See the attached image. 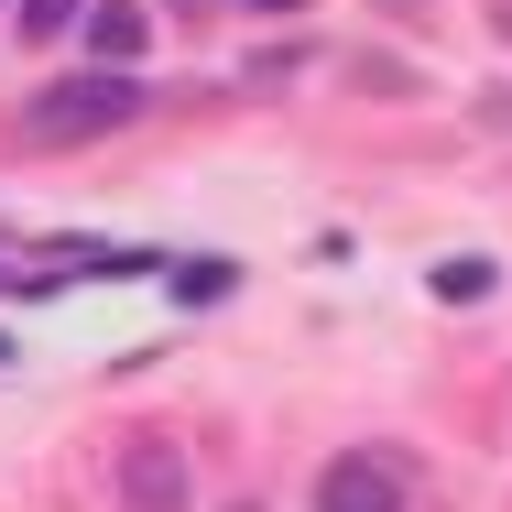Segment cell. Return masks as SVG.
Returning <instances> with one entry per match:
<instances>
[{
	"label": "cell",
	"mask_w": 512,
	"mask_h": 512,
	"mask_svg": "<svg viewBox=\"0 0 512 512\" xmlns=\"http://www.w3.org/2000/svg\"><path fill=\"white\" fill-rule=\"evenodd\" d=\"M142 77L131 66H77V77H44V99L22 109V142H44V153H77V142H99V131H131L142 120Z\"/></svg>",
	"instance_id": "cell-1"
},
{
	"label": "cell",
	"mask_w": 512,
	"mask_h": 512,
	"mask_svg": "<svg viewBox=\"0 0 512 512\" xmlns=\"http://www.w3.org/2000/svg\"><path fill=\"white\" fill-rule=\"evenodd\" d=\"M404 458H382V447H349V458H327V480H316V512H404Z\"/></svg>",
	"instance_id": "cell-2"
},
{
	"label": "cell",
	"mask_w": 512,
	"mask_h": 512,
	"mask_svg": "<svg viewBox=\"0 0 512 512\" xmlns=\"http://www.w3.org/2000/svg\"><path fill=\"white\" fill-rule=\"evenodd\" d=\"M120 502L131 512H186V458L164 436H131L120 447Z\"/></svg>",
	"instance_id": "cell-3"
},
{
	"label": "cell",
	"mask_w": 512,
	"mask_h": 512,
	"mask_svg": "<svg viewBox=\"0 0 512 512\" xmlns=\"http://www.w3.org/2000/svg\"><path fill=\"white\" fill-rule=\"evenodd\" d=\"M142 44H153V11H142V0H99V11H88V55H99V66H131V77H142Z\"/></svg>",
	"instance_id": "cell-4"
},
{
	"label": "cell",
	"mask_w": 512,
	"mask_h": 512,
	"mask_svg": "<svg viewBox=\"0 0 512 512\" xmlns=\"http://www.w3.org/2000/svg\"><path fill=\"white\" fill-rule=\"evenodd\" d=\"M88 11H99V0H22V11H11V33H22V44H55V33H77Z\"/></svg>",
	"instance_id": "cell-5"
},
{
	"label": "cell",
	"mask_w": 512,
	"mask_h": 512,
	"mask_svg": "<svg viewBox=\"0 0 512 512\" xmlns=\"http://www.w3.org/2000/svg\"><path fill=\"white\" fill-rule=\"evenodd\" d=\"M436 295H447V306H469V295H491V262H447V273H436Z\"/></svg>",
	"instance_id": "cell-6"
},
{
	"label": "cell",
	"mask_w": 512,
	"mask_h": 512,
	"mask_svg": "<svg viewBox=\"0 0 512 512\" xmlns=\"http://www.w3.org/2000/svg\"><path fill=\"white\" fill-rule=\"evenodd\" d=\"M175 295H186V306H207V295H229V262H186V273H175Z\"/></svg>",
	"instance_id": "cell-7"
},
{
	"label": "cell",
	"mask_w": 512,
	"mask_h": 512,
	"mask_svg": "<svg viewBox=\"0 0 512 512\" xmlns=\"http://www.w3.org/2000/svg\"><path fill=\"white\" fill-rule=\"evenodd\" d=\"M240 11H306V0H240Z\"/></svg>",
	"instance_id": "cell-8"
},
{
	"label": "cell",
	"mask_w": 512,
	"mask_h": 512,
	"mask_svg": "<svg viewBox=\"0 0 512 512\" xmlns=\"http://www.w3.org/2000/svg\"><path fill=\"white\" fill-rule=\"evenodd\" d=\"M502 33H512V0H502Z\"/></svg>",
	"instance_id": "cell-9"
}]
</instances>
